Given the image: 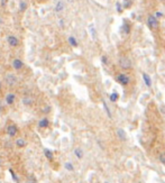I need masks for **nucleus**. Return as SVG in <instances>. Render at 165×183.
Here are the masks:
<instances>
[{
    "instance_id": "nucleus-26",
    "label": "nucleus",
    "mask_w": 165,
    "mask_h": 183,
    "mask_svg": "<svg viewBox=\"0 0 165 183\" xmlns=\"http://www.w3.org/2000/svg\"><path fill=\"white\" fill-rule=\"evenodd\" d=\"M125 31H126V33H129V28H128V26L127 25H125Z\"/></svg>"
},
{
    "instance_id": "nucleus-22",
    "label": "nucleus",
    "mask_w": 165,
    "mask_h": 183,
    "mask_svg": "<svg viewBox=\"0 0 165 183\" xmlns=\"http://www.w3.org/2000/svg\"><path fill=\"white\" fill-rule=\"evenodd\" d=\"M19 8H20V11H25L26 8H27V4H26L25 1H20L19 2Z\"/></svg>"
},
{
    "instance_id": "nucleus-19",
    "label": "nucleus",
    "mask_w": 165,
    "mask_h": 183,
    "mask_svg": "<svg viewBox=\"0 0 165 183\" xmlns=\"http://www.w3.org/2000/svg\"><path fill=\"white\" fill-rule=\"evenodd\" d=\"M27 183H37V180H36L34 174H29V175H28V178H27Z\"/></svg>"
},
{
    "instance_id": "nucleus-28",
    "label": "nucleus",
    "mask_w": 165,
    "mask_h": 183,
    "mask_svg": "<svg viewBox=\"0 0 165 183\" xmlns=\"http://www.w3.org/2000/svg\"><path fill=\"white\" fill-rule=\"evenodd\" d=\"M2 24V19H1V17H0V25Z\"/></svg>"
},
{
    "instance_id": "nucleus-25",
    "label": "nucleus",
    "mask_w": 165,
    "mask_h": 183,
    "mask_svg": "<svg viewBox=\"0 0 165 183\" xmlns=\"http://www.w3.org/2000/svg\"><path fill=\"white\" fill-rule=\"evenodd\" d=\"M102 62H103L105 64H107V63H108V62H107V57H106V56H102Z\"/></svg>"
},
{
    "instance_id": "nucleus-13",
    "label": "nucleus",
    "mask_w": 165,
    "mask_h": 183,
    "mask_svg": "<svg viewBox=\"0 0 165 183\" xmlns=\"http://www.w3.org/2000/svg\"><path fill=\"white\" fill-rule=\"evenodd\" d=\"M143 79H144V82H145L146 86H152V80H150V76L148 75V74L144 73V74H143Z\"/></svg>"
},
{
    "instance_id": "nucleus-7",
    "label": "nucleus",
    "mask_w": 165,
    "mask_h": 183,
    "mask_svg": "<svg viewBox=\"0 0 165 183\" xmlns=\"http://www.w3.org/2000/svg\"><path fill=\"white\" fill-rule=\"evenodd\" d=\"M64 8H65V4L62 0H60V1L56 2V5L54 7V10L55 12H62V11L64 10Z\"/></svg>"
},
{
    "instance_id": "nucleus-5",
    "label": "nucleus",
    "mask_w": 165,
    "mask_h": 183,
    "mask_svg": "<svg viewBox=\"0 0 165 183\" xmlns=\"http://www.w3.org/2000/svg\"><path fill=\"white\" fill-rule=\"evenodd\" d=\"M7 132H8V135H9L10 137H14V136L17 135V132H18V127L16 125H9L7 127Z\"/></svg>"
},
{
    "instance_id": "nucleus-20",
    "label": "nucleus",
    "mask_w": 165,
    "mask_h": 183,
    "mask_svg": "<svg viewBox=\"0 0 165 183\" xmlns=\"http://www.w3.org/2000/svg\"><path fill=\"white\" fill-rule=\"evenodd\" d=\"M118 98H119V94H118L117 92H114V93L110 94V101L116 102L117 100H118Z\"/></svg>"
},
{
    "instance_id": "nucleus-16",
    "label": "nucleus",
    "mask_w": 165,
    "mask_h": 183,
    "mask_svg": "<svg viewBox=\"0 0 165 183\" xmlns=\"http://www.w3.org/2000/svg\"><path fill=\"white\" fill-rule=\"evenodd\" d=\"M44 154H45V156L48 158L50 161H52V160H53V152H52V151H50L48 148H45V149H44Z\"/></svg>"
},
{
    "instance_id": "nucleus-3",
    "label": "nucleus",
    "mask_w": 165,
    "mask_h": 183,
    "mask_svg": "<svg viewBox=\"0 0 165 183\" xmlns=\"http://www.w3.org/2000/svg\"><path fill=\"white\" fill-rule=\"evenodd\" d=\"M147 26L150 27V29H156L158 27V20H157V18H156L155 16H148V18H147Z\"/></svg>"
},
{
    "instance_id": "nucleus-24",
    "label": "nucleus",
    "mask_w": 165,
    "mask_h": 183,
    "mask_svg": "<svg viewBox=\"0 0 165 183\" xmlns=\"http://www.w3.org/2000/svg\"><path fill=\"white\" fill-rule=\"evenodd\" d=\"M158 160H160L161 163H163L165 165V154L163 153V154H160V156H158Z\"/></svg>"
},
{
    "instance_id": "nucleus-30",
    "label": "nucleus",
    "mask_w": 165,
    "mask_h": 183,
    "mask_svg": "<svg viewBox=\"0 0 165 183\" xmlns=\"http://www.w3.org/2000/svg\"><path fill=\"white\" fill-rule=\"evenodd\" d=\"M0 86H1V82H0Z\"/></svg>"
},
{
    "instance_id": "nucleus-9",
    "label": "nucleus",
    "mask_w": 165,
    "mask_h": 183,
    "mask_svg": "<svg viewBox=\"0 0 165 183\" xmlns=\"http://www.w3.org/2000/svg\"><path fill=\"white\" fill-rule=\"evenodd\" d=\"M117 136H118V138H119L120 141H126V139H127V134H126L125 130L121 129V128L117 129Z\"/></svg>"
},
{
    "instance_id": "nucleus-1",
    "label": "nucleus",
    "mask_w": 165,
    "mask_h": 183,
    "mask_svg": "<svg viewBox=\"0 0 165 183\" xmlns=\"http://www.w3.org/2000/svg\"><path fill=\"white\" fill-rule=\"evenodd\" d=\"M119 65L122 70H129L131 67V61H130L128 57L126 56H122L119 59Z\"/></svg>"
},
{
    "instance_id": "nucleus-8",
    "label": "nucleus",
    "mask_w": 165,
    "mask_h": 183,
    "mask_svg": "<svg viewBox=\"0 0 165 183\" xmlns=\"http://www.w3.org/2000/svg\"><path fill=\"white\" fill-rule=\"evenodd\" d=\"M12 66H14L15 70H20V69L24 66V63H23V61H21L20 59H15V60L12 61Z\"/></svg>"
},
{
    "instance_id": "nucleus-11",
    "label": "nucleus",
    "mask_w": 165,
    "mask_h": 183,
    "mask_svg": "<svg viewBox=\"0 0 165 183\" xmlns=\"http://www.w3.org/2000/svg\"><path fill=\"white\" fill-rule=\"evenodd\" d=\"M48 125H50V120H48L47 118H43V119H42V120L38 122V126H40V128L48 127Z\"/></svg>"
},
{
    "instance_id": "nucleus-6",
    "label": "nucleus",
    "mask_w": 165,
    "mask_h": 183,
    "mask_svg": "<svg viewBox=\"0 0 165 183\" xmlns=\"http://www.w3.org/2000/svg\"><path fill=\"white\" fill-rule=\"evenodd\" d=\"M7 42H8L9 46H11V47H16V46H18V44H19V41H18V38H17L16 36H14V35L8 36V38H7Z\"/></svg>"
},
{
    "instance_id": "nucleus-27",
    "label": "nucleus",
    "mask_w": 165,
    "mask_h": 183,
    "mask_svg": "<svg viewBox=\"0 0 165 183\" xmlns=\"http://www.w3.org/2000/svg\"><path fill=\"white\" fill-rule=\"evenodd\" d=\"M6 2H7V0H2V6H6Z\"/></svg>"
},
{
    "instance_id": "nucleus-2",
    "label": "nucleus",
    "mask_w": 165,
    "mask_h": 183,
    "mask_svg": "<svg viewBox=\"0 0 165 183\" xmlns=\"http://www.w3.org/2000/svg\"><path fill=\"white\" fill-rule=\"evenodd\" d=\"M5 82L7 83V86H12L17 83V76L14 73H7L5 75Z\"/></svg>"
},
{
    "instance_id": "nucleus-4",
    "label": "nucleus",
    "mask_w": 165,
    "mask_h": 183,
    "mask_svg": "<svg viewBox=\"0 0 165 183\" xmlns=\"http://www.w3.org/2000/svg\"><path fill=\"white\" fill-rule=\"evenodd\" d=\"M117 81L119 82L120 84H122V86H127L129 83L130 79L129 76L127 75V74H125V73H120V74L117 75Z\"/></svg>"
},
{
    "instance_id": "nucleus-21",
    "label": "nucleus",
    "mask_w": 165,
    "mask_h": 183,
    "mask_svg": "<svg viewBox=\"0 0 165 183\" xmlns=\"http://www.w3.org/2000/svg\"><path fill=\"white\" fill-rule=\"evenodd\" d=\"M102 103H103V108H105L106 112H107V116H108L109 118H111L112 116H111V112H110V109H109V107H108V105L106 103V101H103Z\"/></svg>"
},
{
    "instance_id": "nucleus-17",
    "label": "nucleus",
    "mask_w": 165,
    "mask_h": 183,
    "mask_svg": "<svg viewBox=\"0 0 165 183\" xmlns=\"http://www.w3.org/2000/svg\"><path fill=\"white\" fill-rule=\"evenodd\" d=\"M67 41H69V44H70L71 46H73V47H76V46H78V41L75 40L73 36H70Z\"/></svg>"
},
{
    "instance_id": "nucleus-14",
    "label": "nucleus",
    "mask_w": 165,
    "mask_h": 183,
    "mask_svg": "<svg viewBox=\"0 0 165 183\" xmlns=\"http://www.w3.org/2000/svg\"><path fill=\"white\" fill-rule=\"evenodd\" d=\"M74 155L79 158V160H81V158H83V151H82L81 148H79V147L75 148L74 149Z\"/></svg>"
},
{
    "instance_id": "nucleus-10",
    "label": "nucleus",
    "mask_w": 165,
    "mask_h": 183,
    "mask_svg": "<svg viewBox=\"0 0 165 183\" xmlns=\"http://www.w3.org/2000/svg\"><path fill=\"white\" fill-rule=\"evenodd\" d=\"M15 99H16V96L14 93H8V94L6 96V102H7L8 105H12V103L15 102Z\"/></svg>"
},
{
    "instance_id": "nucleus-31",
    "label": "nucleus",
    "mask_w": 165,
    "mask_h": 183,
    "mask_svg": "<svg viewBox=\"0 0 165 183\" xmlns=\"http://www.w3.org/2000/svg\"><path fill=\"white\" fill-rule=\"evenodd\" d=\"M106 183H108V182H106Z\"/></svg>"
},
{
    "instance_id": "nucleus-23",
    "label": "nucleus",
    "mask_w": 165,
    "mask_h": 183,
    "mask_svg": "<svg viewBox=\"0 0 165 183\" xmlns=\"http://www.w3.org/2000/svg\"><path fill=\"white\" fill-rule=\"evenodd\" d=\"M9 172H10V174H11V176H12V179H14V181H18V179H17V175H16V173L14 172V170L12 168H9Z\"/></svg>"
},
{
    "instance_id": "nucleus-15",
    "label": "nucleus",
    "mask_w": 165,
    "mask_h": 183,
    "mask_svg": "<svg viewBox=\"0 0 165 183\" xmlns=\"http://www.w3.org/2000/svg\"><path fill=\"white\" fill-rule=\"evenodd\" d=\"M23 103L25 106H30V105H33V99L30 97H24L23 98Z\"/></svg>"
},
{
    "instance_id": "nucleus-29",
    "label": "nucleus",
    "mask_w": 165,
    "mask_h": 183,
    "mask_svg": "<svg viewBox=\"0 0 165 183\" xmlns=\"http://www.w3.org/2000/svg\"><path fill=\"white\" fill-rule=\"evenodd\" d=\"M0 162H1V157H0Z\"/></svg>"
},
{
    "instance_id": "nucleus-18",
    "label": "nucleus",
    "mask_w": 165,
    "mask_h": 183,
    "mask_svg": "<svg viewBox=\"0 0 165 183\" xmlns=\"http://www.w3.org/2000/svg\"><path fill=\"white\" fill-rule=\"evenodd\" d=\"M64 168L67 170V171H70V172H72V171H74V166H73V164L71 162H66L64 164Z\"/></svg>"
},
{
    "instance_id": "nucleus-12",
    "label": "nucleus",
    "mask_w": 165,
    "mask_h": 183,
    "mask_svg": "<svg viewBox=\"0 0 165 183\" xmlns=\"http://www.w3.org/2000/svg\"><path fill=\"white\" fill-rule=\"evenodd\" d=\"M26 144H27V143H26V141L24 139V138H18V139L16 141V145H17V146H18L19 148L25 147Z\"/></svg>"
}]
</instances>
